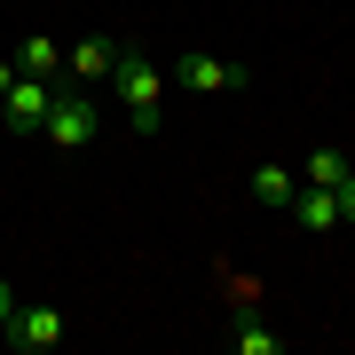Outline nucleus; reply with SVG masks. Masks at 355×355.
<instances>
[{
  "mask_svg": "<svg viewBox=\"0 0 355 355\" xmlns=\"http://www.w3.org/2000/svg\"><path fill=\"white\" fill-rule=\"evenodd\" d=\"M111 87H119V103H127V127H135V135H166V71H158L142 48H119Z\"/></svg>",
  "mask_w": 355,
  "mask_h": 355,
  "instance_id": "nucleus-1",
  "label": "nucleus"
},
{
  "mask_svg": "<svg viewBox=\"0 0 355 355\" xmlns=\"http://www.w3.org/2000/svg\"><path fill=\"white\" fill-rule=\"evenodd\" d=\"M40 135H48L55 150H87V142L103 135V103H95L87 87H55L48 119H40Z\"/></svg>",
  "mask_w": 355,
  "mask_h": 355,
  "instance_id": "nucleus-2",
  "label": "nucleus"
},
{
  "mask_svg": "<svg viewBox=\"0 0 355 355\" xmlns=\"http://www.w3.org/2000/svg\"><path fill=\"white\" fill-rule=\"evenodd\" d=\"M0 340H8L16 355H48L55 340H64V308L55 300H16V316L0 324Z\"/></svg>",
  "mask_w": 355,
  "mask_h": 355,
  "instance_id": "nucleus-3",
  "label": "nucleus"
},
{
  "mask_svg": "<svg viewBox=\"0 0 355 355\" xmlns=\"http://www.w3.org/2000/svg\"><path fill=\"white\" fill-rule=\"evenodd\" d=\"M174 79H182L190 95H229V87H253V71H245V64H229V55H205V48H190V55H182V64H174Z\"/></svg>",
  "mask_w": 355,
  "mask_h": 355,
  "instance_id": "nucleus-4",
  "label": "nucleus"
},
{
  "mask_svg": "<svg viewBox=\"0 0 355 355\" xmlns=\"http://www.w3.org/2000/svg\"><path fill=\"white\" fill-rule=\"evenodd\" d=\"M48 103H55V79H24V71H16V87L0 95V127H8V135H40Z\"/></svg>",
  "mask_w": 355,
  "mask_h": 355,
  "instance_id": "nucleus-5",
  "label": "nucleus"
},
{
  "mask_svg": "<svg viewBox=\"0 0 355 355\" xmlns=\"http://www.w3.org/2000/svg\"><path fill=\"white\" fill-rule=\"evenodd\" d=\"M284 214H292V229H308V237H324V229H340V190H324V182H300Z\"/></svg>",
  "mask_w": 355,
  "mask_h": 355,
  "instance_id": "nucleus-6",
  "label": "nucleus"
},
{
  "mask_svg": "<svg viewBox=\"0 0 355 355\" xmlns=\"http://www.w3.org/2000/svg\"><path fill=\"white\" fill-rule=\"evenodd\" d=\"M111 64H119V40L111 32H87L71 48V87H95V79H111Z\"/></svg>",
  "mask_w": 355,
  "mask_h": 355,
  "instance_id": "nucleus-7",
  "label": "nucleus"
},
{
  "mask_svg": "<svg viewBox=\"0 0 355 355\" xmlns=\"http://www.w3.org/2000/svg\"><path fill=\"white\" fill-rule=\"evenodd\" d=\"M16 71H24V79H55V71H64V48H55L48 32H24V40H16Z\"/></svg>",
  "mask_w": 355,
  "mask_h": 355,
  "instance_id": "nucleus-8",
  "label": "nucleus"
},
{
  "mask_svg": "<svg viewBox=\"0 0 355 355\" xmlns=\"http://www.w3.org/2000/svg\"><path fill=\"white\" fill-rule=\"evenodd\" d=\"M229 347H237V355H277L284 340H277V331L253 316V308H245V316H237V331H229Z\"/></svg>",
  "mask_w": 355,
  "mask_h": 355,
  "instance_id": "nucleus-9",
  "label": "nucleus"
},
{
  "mask_svg": "<svg viewBox=\"0 0 355 355\" xmlns=\"http://www.w3.org/2000/svg\"><path fill=\"white\" fill-rule=\"evenodd\" d=\"M292 190H300L292 166H253V198H261V205H292Z\"/></svg>",
  "mask_w": 355,
  "mask_h": 355,
  "instance_id": "nucleus-10",
  "label": "nucleus"
},
{
  "mask_svg": "<svg viewBox=\"0 0 355 355\" xmlns=\"http://www.w3.org/2000/svg\"><path fill=\"white\" fill-rule=\"evenodd\" d=\"M347 174H355V158H347V150H316V158H308V174H300V182H324V190H340Z\"/></svg>",
  "mask_w": 355,
  "mask_h": 355,
  "instance_id": "nucleus-11",
  "label": "nucleus"
},
{
  "mask_svg": "<svg viewBox=\"0 0 355 355\" xmlns=\"http://www.w3.org/2000/svg\"><path fill=\"white\" fill-rule=\"evenodd\" d=\"M340 221H355V174L340 182Z\"/></svg>",
  "mask_w": 355,
  "mask_h": 355,
  "instance_id": "nucleus-12",
  "label": "nucleus"
},
{
  "mask_svg": "<svg viewBox=\"0 0 355 355\" xmlns=\"http://www.w3.org/2000/svg\"><path fill=\"white\" fill-rule=\"evenodd\" d=\"M16 316V292H8V277H0V324H8Z\"/></svg>",
  "mask_w": 355,
  "mask_h": 355,
  "instance_id": "nucleus-13",
  "label": "nucleus"
},
{
  "mask_svg": "<svg viewBox=\"0 0 355 355\" xmlns=\"http://www.w3.org/2000/svg\"><path fill=\"white\" fill-rule=\"evenodd\" d=\"M16 87V55H0V95H8Z\"/></svg>",
  "mask_w": 355,
  "mask_h": 355,
  "instance_id": "nucleus-14",
  "label": "nucleus"
}]
</instances>
